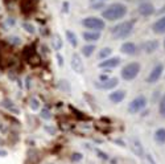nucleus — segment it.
Here are the masks:
<instances>
[{
  "label": "nucleus",
  "instance_id": "obj_1",
  "mask_svg": "<svg viewBox=\"0 0 165 164\" xmlns=\"http://www.w3.org/2000/svg\"><path fill=\"white\" fill-rule=\"evenodd\" d=\"M127 15V7L122 3H114V4L106 7V9L102 12V17L109 21H115L119 19H123Z\"/></svg>",
  "mask_w": 165,
  "mask_h": 164
},
{
  "label": "nucleus",
  "instance_id": "obj_25",
  "mask_svg": "<svg viewBox=\"0 0 165 164\" xmlns=\"http://www.w3.org/2000/svg\"><path fill=\"white\" fill-rule=\"evenodd\" d=\"M112 53V49L111 48H103V49L99 52V58L101 60H106V58H109V56Z\"/></svg>",
  "mask_w": 165,
  "mask_h": 164
},
{
  "label": "nucleus",
  "instance_id": "obj_29",
  "mask_svg": "<svg viewBox=\"0 0 165 164\" xmlns=\"http://www.w3.org/2000/svg\"><path fill=\"white\" fill-rule=\"evenodd\" d=\"M41 118H44V119H50V118H52V114H50V111L48 109H42L41 110Z\"/></svg>",
  "mask_w": 165,
  "mask_h": 164
},
{
  "label": "nucleus",
  "instance_id": "obj_12",
  "mask_svg": "<svg viewBox=\"0 0 165 164\" xmlns=\"http://www.w3.org/2000/svg\"><path fill=\"white\" fill-rule=\"evenodd\" d=\"M120 52L124 53V54H128V56H133L138 53V46H136L133 42L131 41H127V42H123L120 46Z\"/></svg>",
  "mask_w": 165,
  "mask_h": 164
},
{
  "label": "nucleus",
  "instance_id": "obj_2",
  "mask_svg": "<svg viewBox=\"0 0 165 164\" xmlns=\"http://www.w3.org/2000/svg\"><path fill=\"white\" fill-rule=\"evenodd\" d=\"M133 25H135V20L123 21V22H120V24L115 25V27L111 29V35H112L114 38H118V40L127 38L131 33H132Z\"/></svg>",
  "mask_w": 165,
  "mask_h": 164
},
{
  "label": "nucleus",
  "instance_id": "obj_27",
  "mask_svg": "<svg viewBox=\"0 0 165 164\" xmlns=\"http://www.w3.org/2000/svg\"><path fill=\"white\" fill-rule=\"evenodd\" d=\"M22 28H24L25 30H27L28 33H35L36 32V29H35V27H33L32 24H29V22H24V24H22Z\"/></svg>",
  "mask_w": 165,
  "mask_h": 164
},
{
  "label": "nucleus",
  "instance_id": "obj_19",
  "mask_svg": "<svg viewBox=\"0 0 165 164\" xmlns=\"http://www.w3.org/2000/svg\"><path fill=\"white\" fill-rule=\"evenodd\" d=\"M52 46H53L54 50H61L62 49V46H64V41H62V38H61L59 35H53Z\"/></svg>",
  "mask_w": 165,
  "mask_h": 164
},
{
  "label": "nucleus",
  "instance_id": "obj_13",
  "mask_svg": "<svg viewBox=\"0 0 165 164\" xmlns=\"http://www.w3.org/2000/svg\"><path fill=\"white\" fill-rule=\"evenodd\" d=\"M158 46H160V44L157 40H148L143 44V50L148 54H151V53H155L158 49Z\"/></svg>",
  "mask_w": 165,
  "mask_h": 164
},
{
  "label": "nucleus",
  "instance_id": "obj_41",
  "mask_svg": "<svg viewBox=\"0 0 165 164\" xmlns=\"http://www.w3.org/2000/svg\"><path fill=\"white\" fill-rule=\"evenodd\" d=\"M164 48H165V40H164Z\"/></svg>",
  "mask_w": 165,
  "mask_h": 164
},
{
  "label": "nucleus",
  "instance_id": "obj_20",
  "mask_svg": "<svg viewBox=\"0 0 165 164\" xmlns=\"http://www.w3.org/2000/svg\"><path fill=\"white\" fill-rule=\"evenodd\" d=\"M1 106L5 107L7 110H9V111H12L13 114H19V110L15 107V104H13V102L11 99H4L1 102Z\"/></svg>",
  "mask_w": 165,
  "mask_h": 164
},
{
  "label": "nucleus",
  "instance_id": "obj_11",
  "mask_svg": "<svg viewBox=\"0 0 165 164\" xmlns=\"http://www.w3.org/2000/svg\"><path fill=\"white\" fill-rule=\"evenodd\" d=\"M120 58L119 57H112V58H106V60L99 62V67L102 69H112V67H116L118 65H120Z\"/></svg>",
  "mask_w": 165,
  "mask_h": 164
},
{
  "label": "nucleus",
  "instance_id": "obj_35",
  "mask_svg": "<svg viewBox=\"0 0 165 164\" xmlns=\"http://www.w3.org/2000/svg\"><path fill=\"white\" fill-rule=\"evenodd\" d=\"M45 130H46V131H49L52 135L56 132V128H54V127H48V126H45Z\"/></svg>",
  "mask_w": 165,
  "mask_h": 164
},
{
  "label": "nucleus",
  "instance_id": "obj_24",
  "mask_svg": "<svg viewBox=\"0 0 165 164\" xmlns=\"http://www.w3.org/2000/svg\"><path fill=\"white\" fill-rule=\"evenodd\" d=\"M58 87L61 90H64L65 93H70L72 91V87H70V83H69V81H66V80H61L58 82Z\"/></svg>",
  "mask_w": 165,
  "mask_h": 164
},
{
  "label": "nucleus",
  "instance_id": "obj_16",
  "mask_svg": "<svg viewBox=\"0 0 165 164\" xmlns=\"http://www.w3.org/2000/svg\"><path fill=\"white\" fill-rule=\"evenodd\" d=\"M152 29H153V32L157 33V35L165 33V16H163V17H160L157 21L153 22Z\"/></svg>",
  "mask_w": 165,
  "mask_h": 164
},
{
  "label": "nucleus",
  "instance_id": "obj_23",
  "mask_svg": "<svg viewBox=\"0 0 165 164\" xmlns=\"http://www.w3.org/2000/svg\"><path fill=\"white\" fill-rule=\"evenodd\" d=\"M94 52H95V45H85V46L82 48V54H83L85 57H90Z\"/></svg>",
  "mask_w": 165,
  "mask_h": 164
},
{
  "label": "nucleus",
  "instance_id": "obj_39",
  "mask_svg": "<svg viewBox=\"0 0 165 164\" xmlns=\"http://www.w3.org/2000/svg\"><path fill=\"white\" fill-rule=\"evenodd\" d=\"M163 12H165V5L163 7V9H160V11H158V13H163Z\"/></svg>",
  "mask_w": 165,
  "mask_h": 164
},
{
  "label": "nucleus",
  "instance_id": "obj_9",
  "mask_svg": "<svg viewBox=\"0 0 165 164\" xmlns=\"http://www.w3.org/2000/svg\"><path fill=\"white\" fill-rule=\"evenodd\" d=\"M72 67L75 73L78 74H82L85 72V64L82 61V57L78 54V53H74L72 57Z\"/></svg>",
  "mask_w": 165,
  "mask_h": 164
},
{
  "label": "nucleus",
  "instance_id": "obj_7",
  "mask_svg": "<svg viewBox=\"0 0 165 164\" xmlns=\"http://www.w3.org/2000/svg\"><path fill=\"white\" fill-rule=\"evenodd\" d=\"M118 83H119L118 78H109V80H106V81L94 82V86L101 89V90H111V89L118 86Z\"/></svg>",
  "mask_w": 165,
  "mask_h": 164
},
{
  "label": "nucleus",
  "instance_id": "obj_4",
  "mask_svg": "<svg viewBox=\"0 0 165 164\" xmlns=\"http://www.w3.org/2000/svg\"><path fill=\"white\" fill-rule=\"evenodd\" d=\"M82 25L87 29H91V30H95V32H99V30L104 29L106 24L102 19L99 17H95V16H89V17L83 19L82 20Z\"/></svg>",
  "mask_w": 165,
  "mask_h": 164
},
{
  "label": "nucleus",
  "instance_id": "obj_26",
  "mask_svg": "<svg viewBox=\"0 0 165 164\" xmlns=\"http://www.w3.org/2000/svg\"><path fill=\"white\" fill-rule=\"evenodd\" d=\"M158 111H160L161 117L165 118V94H164V97L161 98L160 103H158Z\"/></svg>",
  "mask_w": 165,
  "mask_h": 164
},
{
  "label": "nucleus",
  "instance_id": "obj_31",
  "mask_svg": "<svg viewBox=\"0 0 165 164\" xmlns=\"http://www.w3.org/2000/svg\"><path fill=\"white\" fill-rule=\"evenodd\" d=\"M91 8H93V9H101V8H106V7H104L103 1H95L91 5Z\"/></svg>",
  "mask_w": 165,
  "mask_h": 164
},
{
  "label": "nucleus",
  "instance_id": "obj_22",
  "mask_svg": "<svg viewBox=\"0 0 165 164\" xmlns=\"http://www.w3.org/2000/svg\"><path fill=\"white\" fill-rule=\"evenodd\" d=\"M27 61L29 62V64L32 65V66H37V65H40V61H41V58H40V56L35 52L33 54H30L29 57L27 58Z\"/></svg>",
  "mask_w": 165,
  "mask_h": 164
},
{
  "label": "nucleus",
  "instance_id": "obj_34",
  "mask_svg": "<svg viewBox=\"0 0 165 164\" xmlns=\"http://www.w3.org/2000/svg\"><path fill=\"white\" fill-rule=\"evenodd\" d=\"M9 42H12V44H15V45H19V44H20L19 37H11V38H9Z\"/></svg>",
  "mask_w": 165,
  "mask_h": 164
},
{
  "label": "nucleus",
  "instance_id": "obj_28",
  "mask_svg": "<svg viewBox=\"0 0 165 164\" xmlns=\"http://www.w3.org/2000/svg\"><path fill=\"white\" fill-rule=\"evenodd\" d=\"M30 109H32L33 111H36V110L40 109V102L37 98H32V99H30Z\"/></svg>",
  "mask_w": 165,
  "mask_h": 164
},
{
  "label": "nucleus",
  "instance_id": "obj_15",
  "mask_svg": "<svg viewBox=\"0 0 165 164\" xmlns=\"http://www.w3.org/2000/svg\"><path fill=\"white\" fill-rule=\"evenodd\" d=\"M131 149H132V152L135 155H138V156H143V154H144L143 146H141V143L139 142L136 138H131Z\"/></svg>",
  "mask_w": 165,
  "mask_h": 164
},
{
  "label": "nucleus",
  "instance_id": "obj_40",
  "mask_svg": "<svg viewBox=\"0 0 165 164\" xmlns=\"http://www.w3.org/2000/svg\"><path fill=\"white\" fill-rule=\"evenodd\" d=\"M91 1H104V0H91Z\"/></svg>",
  "mask_w": 165,
  "mask_h": 164
},
{
  "label": "nucleus",
  "instance_id": "obj_38",
  "mask_svg": "<svg viewBox=\"0 0 165 164\" xmlns=\"http://www.w3.org/2000/svg\"><path fill=\"white\" fill-rule=\"evenodd\" d=\"M0 156H7V151L5 149H0Z\"/></svg>",
  "mask_w": 165,
  "mask_h": 164
},
{
  "label": "nucleus",
  "instance_id": "obj_17",
  "mask_svg": "<svg viewBox=\"0 0 165 164\" xmlns=\"http://www.w3.org/2000/svg\"><path fill=\"white\" fill-rule=\"evenodd\" d=\"M155 142L158 146H164L165 144V128H157L155 131Z\"/></svg>",
  "mask_w": 165,
  "mask_h": 164
},
{
  "label": "nucleus",
  "instance_id": "obj_36",
  "mask_svg": "<svg viewBox=\"0 0 165 164\" xmlns=\"http://www.w3.org/2000/svg\"><path fill=\"white\" fill-rule=\"evenodd\" d=\"M57 60H58V65H59V66H62V65H64V58H62L59 54H57Z\"/></svg>",
  "mask_w": 165,
  "mask_h": 164
},
{
  "label": "nucleus",
  "instance_id": "obj_10",
  "mask_svg": "<svg viewBox=\"0 0 165 164\" xmlns=\"http://www.w3.org/2000/svg\"><path fill=\"white\" fill-rule=\"evenodd\" d=\"M37 3H38V0H21L20 1V9H21L22 13L28 15V13L33 12L36 9Z\"/></svg>",
  "mask_w": 165,
  "mask_h": 164
},
{
  "label": "nucleus",
  "instance_id": "obj_21",
  "mask_svg": "<svg viewBox=\"0 0 165 164\" xmlns=\"http://www.w3.org/2000/svg\"><path fill=\"white\" fill-rule=\"evenodd\" d=\"M66 38H67V41L70 42L72 46L77 48V45H78V40H77V36L74 35V32H72V30H66Z\"/></svg>",
  "mask_w": 165,
  "mask_h": 164
},
{
  "label": "nucleus",
  "instance_id": "obj_37",
  "mask_svg": "<svg viewBox=\"0 0 165 164\" xmlns=\"http://www.w3.org/2000/svg\"><path fill=\"white\" fill-rule=\"evenodd\" d=\"M106 80H109V75H107V74H101L99 81H106Z\"/></svg>",
  "mask_w": 165,
  "mask_h": 164
},
{
  "label": "nucleus",
  "instance_id": "obj_32",
  "mask_svg": "<svg viewBox=\"0 0 165 164\" xmlns=\"http://www.w3.org/2000/svg\"><path fill=\"white\" fill-rule=\"evenodd\" d=\"M95 152L99 155V157H101V159H103V160H107V159H109V155L104 154V152H102L101 149H95Z\"/></svg>",
  "mask_w": 165,
  "mask_h": 164
},
{
  "label": "nucleus",
  "instance_id": "obj_5",
  "mask_svg": "<svg viewBox=\"0 0 165 164\" xmlns=\"http://www.w3.org/2000/svg\"><path fill=\"white\" fill-rule=\"evenodd\" d=\"M147 106V98L144 95H138L136 98H133L128 104V112L130 114H138L140 112L144 107Z\"/></svg>",
  "mask_w": 165,
  "mask_h": 164
},
{
  "label": "nucleus",
  "instance_id": "obj_8",
  "mask_svg": "<svg viewBox=\"0 0 165 164\" xmlns=\"http://www.w3.org/2000/svg\"><path fill=\"white\" fill-rule=\"evenodd\" d=\"M138 12L140 13L141 16H144V17H148V16L153 15V13L156 12V9H155V5H153L152 3L144 1V3H141V4H139Z\"/></svg>",
  "mask_w": 165,
  "mask_h": 164
},
{
  "label": "nucleus",
  "instance_id": "obj_14",
  "mask_svg": "<svg viewBox=\"0 0 165 164\" xmlns=\"http://www.w3.org/2000/svg\"><path fill=\"white\" fill-rule=\"evenodd\" d=\"M109 98L112 103H120L126 98V91L124 90H115V91L110 93Z\"/></svg>",
  "mask_w": 165,
  "mask_h": 164
},
{
  "label": "nucleus",
  "instance_id": "obj_6",
  "mask_svg": "<svg viewBox=\"0 0 165 164\" xmlns=\"http://www.w3.org/2000/svg\"><path fill=\"white\" fill-rule=\"evenodd\" d=\"M163 72H164V65L157 64L152 70H151L149 74H148L147 82L148 83H155V82H157L161 78V75H163Z\"/></svg>",
  "mask_w": 165,
  "mask_h": 164
},
{
  "label": "nucleus",
  "instance_id": "obj_33",
  "mask_svg": "<svg viewBox=\"0 0 165 164\" xmlns=\"http://www.w3.org/2000/svg\"><path fill=\"white\" fill-rule=\"evenodd\" d=\"M62 12H64V13L69 12V1H64V3H62Z\"/></svg>",
  "mask_w": 165,
  "mask_h": 164
},
{
  "label": "nucleus",
  "instance_id": "obj_18",
  "mask_svg": "<svg viewBox=\"0 0 165 164\" xmlns=\"http://www.w3.org/2000/svg\"><path fill=\"white\" fill-rule=\"evenodd\" d=\"M83 38L85 41H89V42H93V41H98L101 38V33L99 32H95V30H90V32H83Z\"/></svg>",
  "mask_w": 165,
  "mask_h": 164
},
{
  "label": "nucleus",
  "instance_id": "obj_3",
  "mask_svg": "<svg viewBox=\"0 0 165 164\" xmlns=\"http://www.w3.org/2000/svg\"><path fill=\"white\" fill-rule=\"evenodd\" d=\"M140 73V64L139 62H130L122 69V78L124 81H132Z\"/></svg>",
  "mask_w": 165,
  "mask_h": 164
},
{
  "label": "nucleus",
  "instance_id": "obj_30",
  "mask_svg": "<svg viewBox=\"0 0 165 164\" xmlns=\"http://www.w3.org/2000/svg\"><path fill=\"white\" fill-rule=\"evenodd\" d=\"M82 157H83V155H82L81 152H74V154L72 155L73 162H79V160H82Z\"/></svg>",
  "mask_w": 165,
  "mask_h": 164
}]
</instances>
